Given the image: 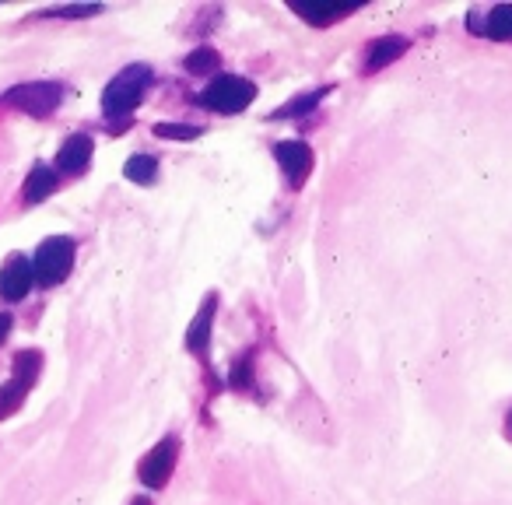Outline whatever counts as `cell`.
<instances>
[{
	"label": "cell",
	"instance_id": "6da1fadb",
	"mask_svg": "<svg viewBox=\"0 0 512 505\" xmlns=\"http://www.w3.org/2000/svg\"><path fill=\"white\" fill-rule=\"evenodd\" d=\"M155 85V71L148 64H127L120 74L109 78V85L102 88V116L113 123L116 130H123V123L130 120L141 99Z\"/></svg>",
	"mask_w": 512,
	"mask_h": 505
},
{
	"label": "cell",
	"instance_id": "7a4b0ae2",
	"mask_svg": "<svg viewBox=\"0 0 512 505\" xmlns=\"http://www.w3.org/2000/svg\"><path fill=\"white\" fill-rule=\"evenodd\" d=\"M214 316H218V292H207L200 309L193 313L190 327H186V351L200 362L204 369V379H207V397H218L221 390V379L214 372V362H211V330H214Z\"/></svg>",
	"mask_w": 512,
	"mask_h": 505
},
{
	"label": "cell",
	"instance_id": "3957f363",
	"mask_svg": "<svg viewBox=\"0 0 512 505\" xmlns=\"http://www.w3.org/2000/svg\"><path fill=\"white\" fill-rule=\"evenodd\" d=\"M74 257H78V242L71 235H50L32 253V274L39 288H57L71 278Z\"/></svg>",
	"mask_w": 512,
	"mask_h": 505
},
{
	"label": "cell",
	"instance_id": "277c9868",
	"mask_svg": "<svg viewBox=\"0 0 512 505\" xmlns=\"http://www.w3.org/2000/svg\"><path fill=\"white\" fill-rule=\"evenodd\" d=\"M256 99V85L242 74H218L211 78V85L200 92V102H204L211 113L218 116H239L253 106Z\"/></svg>",
	"mask_w": 512,
	"mask_h": 505
},
{
	"label": "cell",
	"instance_id": "5b68a950",
	"mask_svg": "<svg viewBox=\"0 0 512 505\" xmlns=\"http://www.w3.org/2000/svg\"><path fill=\"white\" fill-rule=\"evenodd\" d=\"M11 365H15V376H11L8 383H0V421L22 411L25 397L32 393L39 372H43V351H39V348L18 351Z\"/></svg>",
	"mask_w": 512,
	"mask_h": 505
},
{
	"label": "cell",
	"instance_id": "8992f818",
	"mask_svg": "<svg viewBox=\"0 0 512 505\" xmlns=\"http://www.w3.org/2000/svg\"><path fill=\"white\" fill-rule=\"evenodd\" d=\"M64 95H67L64 81H22V85H15L11 92L0 95V102L43 120V116H50L64 102Z\"/></svg>",
	"mask_w": 512,
	"mask_h": 505
},
{
	"label": "cell",
	"instance_id": "52a82bcc",
	"mask_svg": "<svg viewBox=\"0 0 512 505\" xmlns=\"http://www.w3.org/2000/svg\"><path fill=\"white\" fill-rule=\"evenodd\" d=\"M176 460H179V435H165V439L158 442L155 449H148L144 460L137 463V481L151 491L165 488L172 470H176Z\"/></svg>",
	"mask_w": 512,
	"mask_h": 505
},
{
	"label": "cell",
	"instance_id": "ba28073f",
	"mask_svg": "<svg viewBox=\"0 0 512 505\" xmlns=\"http://www.w3.org/2000/svg\"><path fill=\"white\" fill-rule=\"evenodd\" d=\"M274 158H278L281 172H285L288 186L292 190H302V186L309 183V176H313V148H309L306 141H274Z\"/></svg>",
	"mask_w": 512,
	"mask_h": 505
},
{
	"label": "cell",
	"instance_id": "9c48e42d",
	"mask_svg": "<svg viewBox=\"0 0 512 505\" xmlns=\"http://www.w3.org/2000/svg\"><path fill=\"white\" fill-rule=\"evenodd\" d=\"M470 36L495 39V43H512V4H495V8H474L467 15Z\"/></svg>",
	"mask_w": 512,
	"mask_h": 505
},
{
	"label": "cell",
	"instance_id": "30bf717a",
	"mask_svg": "<svg viewBox=\"0 0 512 505\" xmlns=\"http://www.w3.org/2000/svg\"><path fill=\"white\" fill-rule=\"evenodd\" d=\"M32 285H36V274H32V257L25 253H15L0 267V299L4 302H22L32 292Z\"/></svg>",
	"mask_w": 512,
	"mask_h": 505
},
{
	"label": "cell",
	"instance_id": "8fae6325",
	"mask_svg": "<svg viewBox=\"0 0 512 505\" xmlns=\"http://www.w3.org/2000/svg\"><path fill=\"white\" fill-rule=\"evenodd\" d=\"M411 50V39L407 36H379L365 46L362 53V74H379L386 71L390 64H397L404 53Z\"/></svg>",
	"mask_w": 512,
	"mask_h": 505
},
{
	"label": "cell",
	"instance_id": "7c38bea8",
	"mask_svg": "<svg viewBox=\"0 0 512 505\" xmlns=\"http://www.w3.org/2000/svg\"><path fill=\"white\" fill-rule=\"evenodd\" d=\"M92 155H95V141L92 134H71L57 151V162L53 169L64 172V176H81V172L92 165Z\"/></svg>",
	"mask_w": 512,
	"mask_h": 505
},
{
	"label": "cell",
	"instance_id": "4fadbf2b",
	"mask_svg": "<svg viewBox=\"0 0 512 505\" xmlns=\"http://www.w3.org/2000/svg\"><path fill=\"white\" fill-rule=\"evenodd\" d=\"M57 186H60V172L53 169V165L32 162L29 176H25V183H22V200L29 207H36V204H43L46 197H53V190H57Z\"/></svg>",
	"mask_w": 512,
	"mask_h": 505
},
{
	"label": "cell",
	"instance_id": "5bb4252c",
	"mask_svg": "<svg viewBox=\"0 0 512 505\" xmlns=\"http://www.w3.org/2000/svg\"><path fill=\"white\" fill-rule=\"evenodd\" d=\"M330 92H334V85H320V88H313V92L295 95L292 102H285V106L274 109V113L267 116V120H271V123H278V120H302V116L316 113V109H320V102L327 99Z\"/></svg>",
	"mask_w": 512,
	"mask_h": 505
},
{
	"label": "cell",
	"instance_id": "9a60e30c",
	"mask_svg": "<svg viewBox=\"0 0 512 505\" xmlns=\"http://www.w3.org/2000/svg\"><path fill=\"white\" fill-rule=\"evenodd\" d=\"M292 11L306 25H313V29H330V25L341 22V18L355 15L358 8H302V4H292Z\"/></svg>",
	"mask_w": 512,
	"mask_h": 505
},
{
	"label": "cell",
	"instance_id": "2e32d148",
	"mask_svg": "<svg viewBox=\"0 0 512 505\" xmlns=\"http://www.w3.org/2000/svg\"><path fill=\"white\" fill-rule=\"evenodd\" d=\"M123 176L137 186H151L158 179V158L155 155H130L123 165Z\"/></svg>",
	"mask_w": 512,
	"mask_h": 505
},
{
	"label": "cell",
	"instance_id": "e0dca14e",
	"mask_svg": "<svg viewBox=\"0 0 512 505\" xmlns=\"http://www.w3.org/2000/svg\"><path fill=\"white\" fill-rule=\"evenodd\" d=\"M151 134L162 137V141L186 144V141H200V137H204L207 130L197 127V123H155V127H151Z\"/></svg>",
	"mask_w": 512,
	"mask_h": 505
},
{
	"label": "cell",
	"instance_id": "ac0fdd59",
	"mask_svg": "<svg viewBox=\"0 0 512 505\" xmlns=\"http://www.w3.org/2000/svg\"><path fill=\"white\" fill-rule=\"evenodd\" d=\"M218 64H221V57H218V50H211V46H197V50L186 53V60H183V67L193 74V78H200V74H214L218 71Z\"/></svg>",
	"mask_w": 512,
	"mask_h": 505
},
{
	"label": "cell",
	"instance_id": "d6986e66",
	"mask_svg": "<svg viewBox=\"0 0 512 505\" xmlns=\"http://www.w3.org/2000/svg\"><path fill=\"white\" fill-rule=\"evenodd\" d=\"M102 15V4H78V8H46L39 18H95Z\"/></svg>",
	"mask_w": 512,
	"mask_h": 505
},
{
	"label": "cell",
	"instance_id": "ffe728a7",
	"mask_svg": "<svg viewBox=\"0 0 512 505\" xmlns=\"http://www.w3.org/2000/svg\"><path fill=\"white\" fill-rule=\"evenodd\" d=\"M11 327H15V316H11V313H0V344H4V337L11 334Z\"/></svg>",
	"mask_w": 512,
	"mask_h": 505
},
{
	"label": "cell",
	"instance_id": "44dd1931",
	"mask_svg": "<svg viewBox=\"0 0 512 505\" xmlns=\"http://www.w3.org/2000/svg\"><path fill=\"white\" fill-rule=\"evenodd\" d=\"M505 435H509V439H512V411L505 414Z\"/></svg>",
	"mask_w": 512,
	"mask_h": 505
},
{
	"label": "cell",
	"instance_id": "7402d4cb",
	"mask_svg": "<svg viewBox=\"0 0 512 505\" xmlns=\"http://www.w3.org/2000/svg\"><path fill=\"white\" fill-rule=\"evenodd\" d=\"M130 505H151V498H144V495H141V498H134Z\"/></svg>",
	"mask_w": 512,
	"mask_h": 505
}]
</instances>
